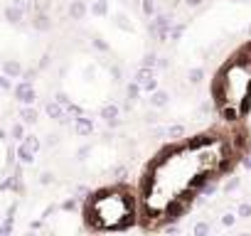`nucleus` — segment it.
Instances as JSON below:
<instances>
[{"label":"nucleus","instance_id":"f257e3e1","mask_svg":"<svg viewBox=\"0 0 251 236\" xmlns=\"http://www.w3.org/2000/svg\"><path fill=\"white\" fill-rule=\"evenodd\" d=\"M239 155V141L226 131H209L160 150L138 185L141 219L158 226L180 216L190 202L217 180Z\"/></svg>","mask_w":251,"mask_h":236},{"label":"nucleus","instance_id":"f03ea898","mask_svg":"<svg viewBox=\"0 0 251 236\" xmlns=\"http://www.w3.org/2000/svg\"><path fill=\"white\" fill-rule=\"evenodd\" d=\"M212 96L226 123H239L251 108V45L231 54L214 74Z\"/></svg>","mask_w":251,"mask_h":236},{"label":"nucleus","instance_id":"7ed1b4c3","mask_svg":"<svg viewBox=\"0 0 251 236\" xmlns=\"http://www.w3.org/2000/svg\"><path fill=\"white\" fill-rule=\"evenodd\" d=\"M141 219L138 192L126 185H111L89 194L84 221L91 231H123Z\"/></svg>","mask_w":251,"mask_h":236}]
</instances>
